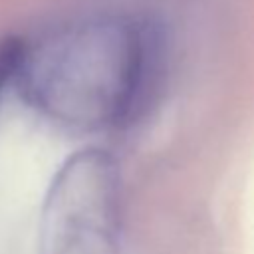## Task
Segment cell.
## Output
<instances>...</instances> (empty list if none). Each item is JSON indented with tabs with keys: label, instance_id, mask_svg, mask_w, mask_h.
Listing matches in <instances>:
<instances>
[{
	"label": "cell",
	"instance_id": "obj_1",
	"mask_svg": "<svg viewBox=\"0 0 254 254\" xmlns=\"http://www.w3.org/2000/svg\"><path fill=\"white\" fill-rule=\"evenodd\" d=\"M165 73V36L149 18L99 14L24 44L16 85L26 103L69 129L137 121Z\"/></svg>",
	"mask_w": 254,
	"mask_h": 254
},
{
	"label": "cell",
	"instance_id": "obj_2",
	"mask_svg": "<svg viewBox=\"0 0 254 254\" xmlns=\"http://www.w3.org/2000/svg\"><path fill=\"white\" fill-rule=\"evenodd\" d=\"M38 254H121V173L103 149H81L54 175Z\"/></svg>",
	"mask_w": 254,
	"mask_h": 254
},
{
	"label": "cell",
	"instance_id": "obj_3",
	"mask_svg": "<svg viewBox=\"0 0 254 254\" xmlns=\"http://www.w3.org/2000/svg\"><path fill=\"white\" fill-rule=\"evenodd\" d=\"M24 42L18 38H4L0 40V93L8 85V81H14L20 56H22Z\"/></svg>",
	"mask_w": 254,
	"mask_h": 254
}]
</instances>
